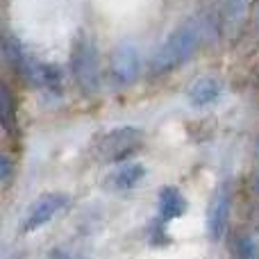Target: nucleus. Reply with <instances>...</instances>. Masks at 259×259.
Instances as JSON below:
<instances>
[{
    "label": "nucleus",
    "instance_id": "nucleus-4",
    "mask_svg": "<svg viewBox=\"0 0 259 259\" xmlns=\"http://www.w3.org/2000/svg\"><path fill=\"white\" fill-rule=\"evenodd\" d=\"M141 130L132 127V125H123V127H114L109 132H105L103 137L96 143V152L100 159L105 161H114V164H123L127 161L134 152L141 146Z\"/></svg>",
    "mask_w": 259,
    "mask_h": 259
},
{
    "label": "nucleus",
    "instance_id": "nucleus-14",
    "mask_svg": "<svg viewBox=\"0 0 259 259\" xmlns=\"http://www.w3.org/2000/svg\"><path fill=\"white\" fill-rule=\"evenodd\" d=\"M0 178H3V184L7 187L9 180H12V164H9V157H0Z\"/></svg>",
    "mask_w": 259,
    "mask_h": 259
},
{
    "label": "nucleus",
    "instance_id": "nucleus-6",
    "mask_svg": "<svg viewBox=\"0 0 259 259\" xmlns=\"http://www.w3.org/2000/svg\"><path fill=\"white\" fill-rule=\"evenodd\" d=\"M68 202H71V198H68L66 193H59V191L44 193V196H41L39 200L32 202V207L25 211V219H23V223H21V230L27 234V232H34V230L44 228V225L50 223L59 211L66 209Z\"/></svg>",
    "mask_w": 259,
    "mask_h": 259
},
{
    "label": "nucleus",
    "instance_id": "nucleus-13",
    "mask_svg": "<svg viewBox=\"0 0 259 259\" xmlns=\"http://www.w3.org/2000/svg\"><path fill=\"white\" fill-rule=\"evenodd\" d=\"M0 109H3V125L5 130H9L14 118V107H12V96H9L7 87H3V94H0Z\"/></svg>",
    "mask_w": 259,
    "mask_h": 259
},
{
    "label": "nucleus",
    "instance_id": "nucleus-15",
    "mask_svg": "<svg viewBox=\"0 0 259 259\" xmlns=\"http://www.w3.org/2000/svg\"><path fill=\"white\" fill-rule=\"evenodd\" d=\"M255 152H257V157H259V139H257V143H255Z\"/></svg>",
    "mask_w": 259,
    "mask_h": 259
},
{
    "label": "nucleus",
    "instance_id": "nucleus-5",
    "mask_svg": "<svg viewBox=\"0 0 259 259\" xmlns=\"http://www.w3.org/2000/svg\"><path fill=\"white\" fill-rule=\"evenodd\" d=\"M143 71V57L141 50L130 41L118 44V48L112 53L109 59V80L116 87H130L139 80Z\"/></svg>",
    "mask_w": 259,
    "mask_h": 259
},
{
    "label": "nucleus",
    "instance_id": "nucleus-1",
    "mask_svg": "<svg viewBox=\"0 0 259 259\" xmlns=\"http://www.w3.org/2000/svg\"><path fill=\"white\" fill-rule=\"evenodd\" d=\"M205 36H214V27H211L209 16H193V18H187L184 23H180L157 46L152 57L148 59L146 64L148 75L150 77L168 75V73H173L182 64H187L196 55V50L200 48Z\"/></svg>",
    "mask_w": 259,
    "mask_h": 259
},
{
    "label": "nucleus",
    "instance_id": "nucleus-9",
    "mask_svg": "<svg viewBox=\"0 0 259 259\" xmlns=\"http://www.w3.org/2000/svg\"><path fill=\"white\" fill-rule=\"evenodd\" d=\"M143 178H146V166L139 164V161H123L107 175L105 187L118 193L132 191L134 187H139L143 182Z\"/></svg>",
    "mask_w": 259,
    "mask_h": 259
},
{
    "label": "nucleus",
    "instance_id": "nucleus-10",
    "mask_svg": "<svg viewBox=\"0 0 259 259\" xmlns=\"http://www.w3.org/2000/svg\"><path fill=\"white\" fill-rule=\"evenodd\" d=\"M187 211V198L178 187H161L157 196V214L161 223L175 221Z\"/></svg>",
    "mask_w": 259,
    "mask_h": 259
},
{
    "label": "nucleus",
    "instance_id": "nucleus-16",
    "mask_svg": "<svg viewBox=\"0 0 259 259\" xmlns=\"http://www.w3.org/2000/svg\"><path fill=\"white\" fill-rule=\"evenodd\" d=\"M255 189H257V193H259V178L255 180Z\"/></svg>",
    "mask_w": 259,
    "mask_h": 259
},
{
    "label": "nucleus",
    "instance_id": "nucleus-8",
    "mask_svg": "<svg viewBox=\"0 0 259 259\" xmlns=\"http://www.w3.org/2000/svg\"><path fill=\"white\" fill-rule=\"evenodd\" d=\"M223 94H225L223 82L211 75H205V77H198V80L189 87L187 98H189L191 107L205 109V107H211V105L219 103V100L223 98Z\"/></svg>",
    "mask_w": 259,
    "mask_h": 259
},
{
    "label": "nucleus",
    "instance_id": "nucleus-11",
    "mask_svg": "<svg viewBox=\"0 0 259 259\" xmlns=\"http://www.w3.org/2000/svg\"><path fill=\"white\" fill-rule=\"evenodd\" d=\"M250 9V0H225L221 7V18H223L225 27H239L243 18L248 16Z\"/></svg>",
    "mask_w": 259,
    "mask_h": 259
},
{
    "label": "nucleus",
    "instance_id": "nucleus-7",
    "mask_svg": "<svg viewBox=\"0 0 259 259\" xmlns=\"http://www.w3.org/2000/svg\"><path fill=\"white\" fill-rule=\"evenodd\" d=\"M230 209H232V187L230 182H221L216 187L214 196L209 200V207H207V232H209V239L219 241L225 234V228H228L230 221Z\"/></svg>",
    "mask_w": 259,
    "mask_h": 259
},
{
    "label": "nucleus",
    "instance_id": "nucleus-3",
    "mask_svg": "<svg viewBox=\"0 0 259 259\" xmlns=\"http://www.w3.org/2000/svg\"><path fill=\"white\" fill-rule=\"evenodd\" d=\"M71 75L84 96H96L100 89V53L89 36L75 39L71 48Z\"/></svg>",
    "mask_w": 259,
    "mask_h": 259
},
{
    "label": "nucleus",
    "instance_id": "nucleus-2",
    "mask_svg": "<svg viewBox=\"0 0 259 259\" xmlns=\"http://www.w3.org/2000/svg\"><path fill=\"white\" fill-rule=\"evenodd\" d=\"M3 55L5 62L16 71L25 82H30L34 89L44 91L46 96L53 98H62L64 94V71L59 64L55 62H41V59L32 57L25 50V46L18 41L9 30L3 32Z\"/></svg>",
    "mask_w": 259,
    "mask_h": 259
},
{
    "label": "nucleus",
    "instance_id": "nucleus-12",
    "mask_svg": "<svg viewBox=\"0 0 259 259\" xmlns=\"http://www.w3.org/2000/svg\"><path fill=\"white\" fill-rule=\"evenodd\" d=\"M234 255L239 259H259V239L243 234L234 241Z\"/></svg>",
    "mask_w": 259,
    "mask_h": 259
}]
</instances>
